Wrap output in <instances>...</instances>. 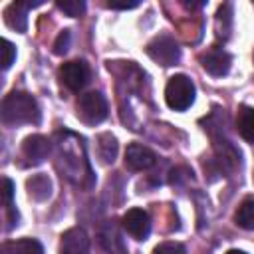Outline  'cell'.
<instances>
[{"mask_svg":"<svg viewBox=\"0 0 254 254\" xmlns=\"http://www.w3.org/2000/svg\"><path fill=\"white\" fill-rule=\"evenodd\" d=\"M153 254H187V250L181 242H163L153 250Z\"/></svg>","mask_w":254,"mask_h":254,"instance_id":"603a6c76","label":"cell"},{"mask_svg":"<svg viewBox=\"0 0 254 254\" xmlns=\"http://www.w3.org/2000/svg\"><path fill=\"white\" fill-rule=\"evenodd\" d=\"M145 52H147V56L153 62H157L163 67L175 65L181 60V48H179V44L171 36H157V38H153L147 44Z\"/></svg>","mask_w":254,"mask_h":254,"instance_id":"5b68a950","label":"cell"},{"mask_svg":"<svg viewBox=\"0 0 254 254\" xmlns=\"http://www.w3.org/2000/svg\"><path fill=\"white\" fill-rule=\"evenodd\" d=\"M26 189H28L30 198L42 202V200L50 198V194H52V181L46 175H34L32 179L26 181Z\"/></svg>","mask_w":254,"mask_h":254,"instance_id":"9a60e30c","label":"cell"},{"mask_svg":"<svg viewBox=\"0 0 254 254\" xmlns=\"http://www.w3.org/2000/svg\"><path fill=\"white\" fill-rule=\"evenodd\" d=\"M2 123L8 127H18V125H36L42 119L38 101L24 91H10L4 101H2Z\"/></svg>","mask_w":254,"mask_h":254,"instance_id":"7a4b0ae2","label":"cell"},{"mask_svg":"<svg viewBox=\"0 0 254 254\" xmlns=\"http://www.w3.org/2000/svg\"><path fill=\"white\" fill-rule=\"evenodd\" d=\"M2 254H44V248L34 238L10 240L2 246Z\"/></svg>","mask_w":254,"mask_h":254,"instance_id":"2e32d148","label":"cell"},{"mask_svg":"<svg viewBox=\"0 0 254 254\" xmlns=\"http://www.w3.org/2000/svg\"><path fill=\"white\" fill-rule=\"evenodd\" d=\"M155 163H157V155H155L149 147H145V145L131 143V145L125 149V165H127L131 171H147V169H151Z\"/></svg>","mask_w":254,"mask_h":254,"instance_id":"30bf717a","label":"cell"},{"mask_svg":"<svg viewBox=\"0 0 254 254\" xmlns=\"http://www.w3.org/2000/svg\"><path fill=\"white\" fill-rule=\"evenodd\" d=\"M56 6L62 10V12H65L67 16H71V18H79L83 12H85V2L83 0H58L56 2Z\"/></svg>","mask_w":254,"mask_h":254,"instance_id":"ffe728a7","label":"cell"},{"mask_svg":"<svg viewBox=\"0 0 254 254\" xmlns=\"http://www.w3.org/2000/svg\"><path fill=\"white\" fill-rule=\"evenodd\" d=\"M42 2H12L4 10V20L6 24L16 30V32H26L28 28V10L40 6Z\"/></svg>","mask_w":254,"mask_h":254,"instance_id":"7c38bea8","label":"cell"},{"mask_svg":"<svg viewBox=\"0 0 254 254\" xmlns=\"http://www.w3.org/2000/svg\"><path fill=\"white\" fill-rule=\"evenodd\" d=\"M58 169L62 171V177L69 179L75 185H85L83 177L91 181V169L83 153L81 139L73 135V141L62 139L58 141Z\"/></svg>","mask_w":254,"mask_h":254,"instance_id":"6da1fadb","label":"cell"},{"mask_svg":"<svg viewBox=\"0 0 254 254\" xmlns=\"http://www.w3.org/2000/svg\"><path fill=\"white\" fill-rule=\"evenodd\" d=\"M123 230L135 240H147L151 232V218L143 208H129L121 218Z\"/></svg>","mask_w":254,"mask_h":254,"instance_id":"52a82bcc","label":"cell"},{"mask_svg":"<svg viewBox=\"0 0 254 254\" xmlns=\"http://www.w3.org/2000/svg\"><path fill=\"white\" fill-rule=\"evenodd\" d=\"M200 64L204 67L206 73L214 75V77H222L230 71V65H232V56L222 50V48H210L208 52H204L200 56Z\"/></svg>","mask_w":254,"mask_h":254,"instance_id":"ba28073f","label":"cell"},{"mask_svg":"<svg viewBox=\"0 0 254 254\" xmlns=\"http://www.w3.org/2000/svg\"><path fill=\"white\" fill-rule=\"evenodd\" d=\"M2 192H4V204L6 208H12V198H14V183L10 179H2Z\"/></svg>","mask_w":254,"mask_h":254,"instance_id":"cb8c5ba5","label":"cell"},{"mask_svg":"<svg viewBox=\"0 0 254 254\" xmlns=\"http://www.w3.org/2000/svg\"><path fill=\"white\" fill-rule=\"evenodd\" d=\"M97 157L103 165H111L117 157V139L111 133H101L97 137Z\"/></svg>","mask_w":254,"mask_h":254,"instance_id":"e0dca14e","label":"cell"},{"mask_svg":"<svg viewBox=\"0 0 254 254\" xmlns=\"http://www.w3.org/2000/svg\"><path fill=\"white\" fill-rule=\"evenodd\" d=\"M69 44H71V32H69V30H62L60 36H58L56 42H54V54H56V56L67 54Z\"/></svg>","mask_w":254,"mask_h":254,"instance_id":"44dd1931","label":"cell"},{"mask_svg":"<svg viewBox=\"0 0 254 254\" xmlns=\"http://www.w3.org/2000/svg\"><path fill=\"white\" fill-rule=\"evenodd\" d=\"M60 254H89V236L83 228L75 226L62 234Z\"/></svg>","mask_w":254,"mask_h":254,"instance_id":"8fae6325","label":"cell"},{"mask_svg":"<svg viewBox=\"0 0 254 254\" xmlns=\"http://www.w3.org/2000/svg\"><path fill=\"white\" fill-rule=\"evenodd\" d=\"M107 99L99 91H87L77 99V117L87 125H97L107 117Z\"/></svg>","mask_w":254,"mask_h":254,"instance_id":"277c9868","label":"cell"},{"mask_svg":"<svg viewBox=\"0 0 254 254\" xmlns=\"http://www.w3.org/2000/svg\"><path fill=\"white\" fill-rule=\"evenodd\" d=\"M214 30H216V38L226 40L230 36L232 30V6L230 4H222L216 12V20H214Z\"/></svg>","mask_w":254,"mask_h":254,"instance_id":"d6986e66","label":"cell"},{"mask_svg":"<svg viewBox=\"0 0 254 254\" xmlns=\"http://www.w3.org/2000/svg\"><path fill=\"white\" fill-rule=\"evenodd\" d=\"M50 149H52V145H50L48 137H44V135H30L22 143V157L26 159L28 165L36 167V165H40V163H44L48 159Z\"/></svg>","mask_w":254,"mask_h":254,"instance_id":"9c48e42d","label":"cell"},{"mask_svg":"<svg viewBox=\"0 0 254 254\" xmlns=\"http://www.w3.org/2000/svg\"><path fill=\"white\" fill-rule=\"evenodd\" d=\"M107 6H109V8H113V10H131V8H137V6H139V2H127V4L107 2Z\"/></svg>","mask_w":254,"mask_h":254,"instance_id":"d4e9b609","label":"cell"},{"mask_svg":"<svg viewBox=\"0 0 254 254\" xmlns=\"http://www.w3.org/2000/svg\"><path fill=\"white\" fill-rule=\"evenodd\" d=\"M236 129L244 141L254 145V107L240 105L238 117H236Z\"/></svg>","mask_w":254,"mask_h":254,"instance_id":"5bb4252c","label":"cell"},{"mask_svg":"<svg viewBox=\"0 0 254 254\" xmlns=\"http://www.w3.org/2000/svg\"><path fill=\"white\" fill-rule=\"evenodd\" d=\"M226 254H246V252H242V250H236V248H232V250H228Z\"/></svg>","mask_w":254,"mask_h":254,"instance_id":"484cf974","label":"cell"},{"mask_svg":"<svg viewBox=\"0 0 254 254\" xmlns=\"http://www.w3.org/2000/svg\"><path fill=\"white\" fill-rule=\"evenodd\" d=\"M99 244L111 254H125L123 238H121V234H119V230H117V226L113 222H107L99 230Z\"/></svg>","mask_w":254,"mask_h":254,"instance_id":"4fadbf2b","label":"cell"},{"mask_svg":"<svg viewBox=\"0 0 254 254\" xmlns=\"http://www.w3.org/2000/svg\"><path fill=\"white\" fill-rule=\"evenodd\" d=\"M60 79L69 91H79L89 81V65L83 60L65 62L60 67Z\"/></svg>","mask_w":254,"mask_h":254,"instance_id":"8992f818","label":"cell"},{"mask_svg":"<svg viewBox=\"0 0 254 254\" xmlns=\"http://www.w3.org/2000/svg\"><path fill=\"white\" fill-rule=\"evenodd\" d=\"M234 220L244 230H254V196H248L240 202L234 212Z\"/></svg>","mask_w":254,"mask_h":254,"instance_id":"ac0fdd59","label":"cell"},{"mask_svg":"<svg viewBox=\"0 0 254 254\" xmlns=\"http://www.w3.org/2000/svg\"><path fill=\"white\" fill-rule=\"evenodd\" d=\"M165 101L175 111H185L194 103V83L189 75L177 73L169 77L165 87Z\"/></svg>","mask_w":254,"mask_h":254,"instance_id":"3957f363","label":"cell"},{"mask_svg":"<svg viewBox=\"0 0 254 254\" xmlns=\"http://www.w3.org/2000/svg\"><path fill=\"white\" fill-rule=\"evenodd\" d=\"M16 60V48L12 42L2 40V69H8Z\"/></svg>","mask_w":254,"mask_h":254,"instance_id":"7402d4cb","label":"cell"}]
</instances>
